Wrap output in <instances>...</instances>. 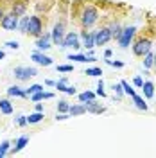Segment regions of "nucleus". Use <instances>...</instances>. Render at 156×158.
<instances>
[{
	"instance_id": "nucleus-1",
	"label": "nucleus",
	"mask_w": 156,
	"mask_h": 158,
	"mask_svg": "<svg viewBox=\"0 0 156 158\" xmlns=\"http://www.w3.org/2000/svg\"><path fill=\"white\" fill-rule=\"evenodd\" d=\"M99 20V9L95 6H86L84 9H83V15H81V25L84 27V29H90V27H93L95 23H97Z\"/></svg>"
},
{
	"instance_id": "nucleus-2",
	"label": "nucleus",
	"mask_w": 156,
	"mask_h": 158,
	"mask_svg": "<svg viewBox=\"0 0 156 158\" xmlns=\"http://www.w3.org/2000/svg\"><path fill=\"white\" fill-rule=\"evenodd\" d=\"M137 34V27L135 25H129V27H122V32H120V38L117 40L120 49H127L131 43H133V38Z\"/></svg>"
},
{
	"instance_id": "nucleus-3",
	"label": "nucleus",
	"mask_w": 156,
	"mask_h": 158,
	"mask_svg": "<svg viewBox=\"0 0 156 158\" xmlns=\"http://www.w3.org/2000/svg\"><path fill=\"white\" fill-rule=\"evenodd\" d=\"M153 47V43H151V40L149 38H138L135 43H133V54L138 56V58H144L147 52L151 50Z\"/></svg>"
},
{
	"instance_id": "nucleus-4",
	"label": "nucleus",
	"mask_w": 156,
	"mask_h": 158,
	"mask_svg": "<svg viewBox=\"0 0 156 158\" xmlns=\"http://www.w3.org/2000/svg\"><path fill=\"white\" fill-rule=\"evenodd\" d=\"M13 76L18 79V81H29L31 77L38 76V70L34 67H16L13 70Z\"/></svg>"
},
{
	"instance_id": "nucleus-5",
	"label": "nucleus",
	"mask_w": 156,
	"mask_h": 158,
	"mask_svg": "<svg viewBox=\"0 0 156 158\" xmlns=\"http://www.w3.org/2000/svg\"><path fill=\"white\" fill-rule=\"evenodd\" d=\"M83 47L81 41H79V34L77 32H67L65 38H63V43H61V49H74L79 50Z\"/></svg>"
},
{
	"instance_id": "nucleus-6",
	"label": "nucleus",
	"mask_w": 156,
	"mask_h": 158,
	"mask_svg": "<svg viewBox=\"0 0 156 158\" xmlns=\"http://www.w3.org/2000/svg\"><path fill=\"white\" fill-rule=\"evenodd\" d=\"M27 32L31 36H41L43 34V22L39 16H29V25H27Z\"/></svg>"
},
{
	"instance_id": "nucleus-7",
	"label": "nucleus",
	"mask_w": 156,
	"mask_h": 158,
	"mask_svg": "<svg viewBox=\"0 0 156 158\" xmlns=\"http://www.w3.org/2000/svg\"><path fill=\"white\" fill-rule=\"evenodd\" d=\"M18 18H20V16H16L14 13L4 15V16H2V22H0L2 29H6V31H16V29H18V22H20Z\"/></svg>"
},
{
	"instance_id": "nucleus-8",
	"label": "nucleus",
	"mask_w": 156,
	"mask_h": 158,
	"mask_svg": "<svg viewBox=\"0 0 156 158\" xmlns=\"http://www.w3.org/2000/svg\"><path fill=\"white\" fill-rule=\"evenodd\" d=\"M50 36H52V43H56V45L61 47L63 38H65V23H63V22H58V23L54 25L52 32H50Z\"/></svg>"
},
{
	"instance_id": "nucleus-9",
	"label": "nucleus",
	"mask_w": 156,
	"mask_h": 158,
	"mask_svg": "<svg viewBox=\"0 0 156 158\" xmlns=\"http://www.w3.org/2000/svg\"><path fill=\"white\" fill-rule=\"evenodd\" d=\"M111 40V31L109 27H101L95 31V45H106Z\"/></svg>"
},
{
	"instance_id": "nucleus-10",
	"label": "nucleus",
	"mask_w": 156,
	"mask_h": 158,
	"mask_svg": "<svg viewBox=\"0 0 156 158\" xmlns=\"http://www.w3.org/2000/svg\"><path fill=\"white\" fill-rule=\"evenodd\" d=\"M31 59L36 63V65H41V67H50L54 61H52V58H49V56H45L41 50H36V52H32L31 54Z\"/></svg>"
},
{
	"instance_id": "nucleus-11",
	"label": "nucleus",
	"mask_w": 156,
	"mask_h": 158,
	"mask_svg": "<svg viewBox=\"0 0 156 158\" xmlns=\"http://www.w3.org/2000/svg\"><path fill=\"white\" fill-rule=\"evenodd\" d=\"M81 40H83V47L88 50H93L95 47V31H92V32H86V31H83V34H81Z\"/></svg>"
},
{
	"instance_id": "nucleus-12",
	"label": "nucleus",
	"mask_w": 156,
	"mask_h": 158,
	"mask_svg": "<svg viewBox=\"0 0 156 158\" xmlns=\"http://www.w3.org/2000/svg\"><path fill=\"white\" fill-rule=\"evenodd\" d=\"M50 41H52V36H50V32H45V34H41V36H38V40H36V47H38V50H47L50 49L52 45H50Z\"/></svg>"
},
{
	"instance_id": "nucleus-13",
	"label": "nucleus",
	"mask_w": 156,
	"mask_h": 158,
	"mask_svg": "<svg viewBox=\"0 0 156 158\" xmlns=\"http://www.w3.org/2000/svg\"><path fill=\"white\" fill-rule=\"evenodd\" d=\"M27 144H29V135H22V137L14 142V146L9 149V153H11V155H16V153H20V151L25 148Z\"/></svg>"
},
{
	"instance_id": "nucleus-14",
	"label": "nucleus",
	"mask_w": 156,
	"mask_h": 158,
	"mask_svg": "<svg viewBox=\"0 0 156 158\" xmlns=\"http://www.w3.org/2000/svg\"><path fill=\"white\" fill-rule=\"evenodd\" d=\"M68 113H70V117H79V115H84L86 113V104L83 102V104H70V108H68Z\"/></svg>"
},
{
	"instance_id": "nucleus-15",
	"label": "nucleus",
	"mask_w": 156,
	"mask_h": 158,
	"mask_svg": "<svg viewBox=\"0 0 156 158\" xmlns=\"http://www.w3.org/2000/svg\"><path fill=\"white\" fill-rule=\"evenodd\" d=\"M142 90H144V97L146 99H153L154 97V83L153 81H144V85H142Z\"/></svg>"
},
{
	"instance_id": "nucleus-16",
	"label": "nucleus",
	"mask_w": 156,
	"mask_h": 158,
	"mask_svg": "<svg viewBox=\"0 0 156 158\" xmlns=\"http://www.w3.org/2000/svg\"><path fill=\"white\" fill-rule=\"evenodd\" d=\"M54 97V94L52 92H43V90H39L36 94H32L31 95V101H34V102H39V101H45V99H52Z\"/></svg>"
},
{
	"instance_id": "nucleus-17",
	"label": "nucleus",
	"mask_w": 156,
	"mask_h": 158,
	"mask_svg": "<svg viewBox=\"0 0 156 158\" xmlns=\"http://www.w3.org/2000/svg\"><path fill=\"white\" fill-rule=\"evenodd\" d=\"M13 111H14V108H13V104L9 102V99H0V113L11 115Z\"/></svg>"
},
{
	"instance_id": "nucleus-18",
	"label": "nucleus",
	"mask_w": 156,
	"mask_h": 158,
	"mask_svg": "<svg viewBox=\"0 0 156 158\" xmlns=\"http://www.w3.org/2000/svg\"><path fill=\"white\" fill-rule=\"evenodd\" d=\"M84 104H86V111H90V113H102V111H104V106H101V104H97V102H95V101H90V102H84Z\"/></svg>"
},
{
	"instance_id": "nucleus-19",
	"label": "nucleus",
	"mask_w": 156,
	"mask_h": 158,
	"mask_svg": "<svg viewBox=\"0 0 156 158\" xmlns=\"http://www.w3.org/2000/svg\"><path fill=\"white\" fill-rule=\"evenodd\" d=\"M131 99H133L135 106H137L140 111H147V110H149V106H147V102L144 101V97H140V95H137V94H135V95H133Z\"/></svg>"
},
{
	"instance_id": "nucleus-20",
	"label": "nucleus",
	"mask_w": 156,
	"mask_h": 158,
	"mask_svg": "<svg viewBox=\"0 0 156 158\" xmlns=\"http://www.w3.org/2000/svg\"><path fill=\"white\" fill-rule=\"evenodd\" d=\"M7 95H9V97H25V90H22L20 86L13 85V86L7 88Z\"/></svg>"
},
{
	"instance_id": "nucleus-21",
	"label": "nucleus",
	"mask_w": 156,
	"mask_h": 158,
	"mask_svg": "<svg viewBox=\"0 0 156 158\" xmlns=\"http://www.w3.org/2000/svg\"><path fill=\"white\" fill-rule=\"evenodd\" d=\"M109 31H111V40H118L120 38V32H122V25L118 22H115V23L109 25Z\"/></svg>"
},
{
	"instance_id": "nucleus-22",
	"label": "nucleus",
	"mask_w": 156,
	"mask_h": 158,
	"mask_svg": "<svg viewBox=\"0 0 156 158\" xmlns=\"http://www.w3.org/2000/svg\"><path fill=\"white\" fill-rule=\"evenodd\" d=\"M43 120V111H34L27 117V124H38Z\"/></svg>"
},
{
	"instance_id": "nucleus-23",
	"label": "nucleus",
	"mask_w": 156,
	"mask_h": 158,
	"mask_svg": "<svg viewBox=\"0 0 156 158\" xmlns=\"http://www.w3.org/2000/svg\"><path fill=\"white\" fill-rule=\"evenodd\" d=\"M90 101H95V94L93 92H83V94H79V102H90Z\"/></svg>"
},
{
	"instance_id": "nucleus-24",
	"label": "nucleus",
	"mask_w": 156,
	"mask_h": 158,
	"mask_svg": "<svg viewBox=\"0 0 156 158\" xmlns=\"http://www.w3.org/2000/svg\"><path fill=\"white\" fill-rule=\"evenodd\" d=\"M9 149H11V142L9 140H2V142H0V158H4L6 155H9Z\"/></svg>"
},
{
	"instance_id": "nucleus-25",
	"label": "nucleus",
	"mask_w": 156,
	"mask_h": 158,
	"mask_svg": "<svg viewBox=\"0 0 156 158\" xmlns=\"http://www.w3.org/2000/svg\"><path fill=\"white\" fill-rule=\"evenodd\" d=\"M13 13H14L16 16H22V15L25 13V2H14V6H13Z\"/></svg>"
},
{
	"instance_id": "nucleus-26",
	"label": "nucleus",
	"mask_w": 156,
	"mask_h": 158,
	"mask_svg": "<svg viewBox=\"0 0 156 158\" xmlns=\"http://www.w3.org/2000/svg\"><path fill=\"white\" fill-rule=\"evenodd\" d=\"M120 85H122V88H124V94H126V95L133 97V95L137 94V92H135V88H133V86H131L127 81H124V79H122V81H120Z\"/></svg>"
},
{
	"instance_id": "nucleus-27",
	"label": "nucleus",
	"mask_w": 156,
	"mask_h": 158,
	"mask_svg": "<svg viewBox=\"0 0 156 158\" xmlns=\"http://www.w3.org/2000/svg\"><path fill=\"white\" fill-rule=\"evenodd\" d=\"M84 74H86V76H92V77H101V76H102V70L99 69V67H92V69L84 70Z\"/></svg>"
},
{
	"instance_id": "nucleus-28",
	"label": "nucleus",
	"mask_w": 156,
	"mask_h": 158,
	"mask_svg": "<svg viewBox=\"0 0 156 158\" xmlns=\"http://www.w3.org/2000/svg\"><path fill=\"white\" fill-rule=\"evenodd\" d=\"M111 88H113V92H115V95H117L118 101L126 95V94H124V88H122V85H120V83H113V86H111Z\"/></svg>"
},
{
	"instance_id": "nucleus-29",
	"label": "nucleus",
	"mask_w": 156,
	"mask_h": 158,
	"mask_svg": "<svg viewBox=\"0 0 156 158\" xmlns=\"http://www.w3.org/2000/svg\"><path fill=\"white\" fill-rule=\"evenodd\" d=\"M39 90H43V85H38V83H36V85H31L29 88L25 90V97H31L32 94H36Z\"/></svg>"
},
{
	"instance_id": "nucleus-30",
	"label": "nucleus",
	"mask_w": 156,
	"mask_h": 158,
	"mask_svg": "<svg viewBox=\"0 0 156 158\" xmlns=\"http://www.w3.org/2000/svg\"><path fill=\"white\" fill-rule=\"evenodd\" d=\"M153 61H154V54L149 50L146 56H144V67H146V69H151V67H153Z\"/></svg>"
},
{
	"instance_id": "nucleus-31",
	"label": "nucleus",
	"mask_w": 156,
	"mask_h": 158,
	"mask_svg": "<svg viewBox=\"0 0 156 158\" xmlns=\"http://www.w3.org/2000/svg\"><path fill=\"white\" fill-rule=\"evenodd\" d=\"M27 25H29V16H23V18L18 22V29H20V32L27 34Z\"/></svg>"
},
{
	"instance_id": "nucleus-32",
	"label": "nucleus",
	"mask_w": 156,
	"mask_h": 158,
	"mask_svg": "<svg viewBox=\"0 0 156 158\" xmlns=\"http://www.w3.org/2000/svg\"><path fill=\"white\" fill-rule=\"evenodd\" d=\"M54 86L58 88V92H63V94H65V90H67V86H68V81H67V77H61Z\"/></svg>"
},
{
	"instance_id": "nucleus-33",
	"label": "nucleus",
	"mask_w": 156,
	"mask_h": 158,
	"mask_svg": "<svg viewBox=\"0 0 156 158\" xmlns=\"http://www.w3.org/2000/svg\"><path fill=\"white\" fill-rule=\"evenodd\" d=\"M97 95H101V97L104 99L106 97V90H104V81H102V77L99 79V83H97V92H95Z\"/></svg>"
},
{
	"instance_id": "nucleus-34",
	"label": "nucleus",
	"mask_w": 156,
	"mask_h": 158,
	"mask_svg": "<svg viewBox=\"0 0 156 158\" xmlns=\"http://www.w3.org/2000/svg\"><path fill=\"white\" fill-rule=\"evenodd\" d=\"M70 108V104L67 102V101H58V111L59 113H67Z\"/></svg>"
},
{
	"instance_id": "nucleus-35",
	"label": "nucleus",
	"mask_w": 156,
	"mask_h": 158,
	"mask_svg": "<svg viewBox=\"0 0 156 158\" xmlns=\"http://www.w3.org/2000/svg\"><path fill=\"white\" fill-rule=\"evenodd\" d=\"M14 124L20 126V128L27 126V117H25V115H18V117H14Z\"/></svg>"
},
{
	"instance_id": "nucleus-36",
	"label": "nucleus",
	"mask_w": 156,
	"mask_h": 158,
	"mask_svg": "<svg viewBox=\"0 0 156 158\" xmlns=\"http://www.w3.org/2000/svg\"><path fill=\"white\" fill-rule=\"evenodd\" d=\"M106 63L109 67H115V69H122V67H124L122 61H113V59H109V58H106Z\"/></svg>"
},
{
	"instance_id": "nucleus-37",
	"label": "nucleus",
	"mask_w": 156,
	"mask_h": 158,
	"mask_svg": "<svg viewBox=\"0 0 156 158\" xmlns=\"http://www.w3.org/2000/svg\"><path fill=\"white\" fill-rule=\"evenodd\" d=\"M6 47H7V49H13V50H18L20 49V43L16 41V40H11V41L6 43Z\"/></svg>"
},
{
	"instance_id": "nucleus-38",
	"label": "nucleus",
	"mask_w": 156,
	"mask_h": 158,
	"mask_svg": "<svg viewBox=\"0 0 156 158\" xmlns=\"http://www.w3.org/2000/svg\"><path fill=\"white\" fill-rule=\"evenodd\" d=\"M74 67L72 65H58V72H72Z\"/></svg>"
},
{
	"instance_id": "nucleus-39",
	"label": "nucleus",
	"mask_w": 156,
	"mask_h": 158,
	"mask_svg": "<svg viewBox=\"0 0 156 158\" xmlns=\"http://www.w3.org/2000/svg\"><path fill=\"white\" fill-rule=\"evenodd\" d=\"M133 85H135L137 88H142V85H144V79L140 77V76H137V77H133Z\"/></svg>"
},
{
	"instance_id": "nucleus-40",
	"label": "nucleus",
	"mask_w": 156,
	"mask_h": 158,
	"mask_svg": "<svg viewBox=\"0 0 156 158\" xmlns=\"http://www.w3.org/2000/svg\"><path fill=\"white\" fill-rule=\"evenodd\" d=\"M68 117H70L68 111H67V113H59V111H58V115H56V120H67Z\"/></svg>"
},
{
	"instance_id": "nucleus-41",
	"label": "nucleus",
	"mask_w": 156,
	"mask_h": 158,
	"mask_svg": "<svg viewBox=\"0 0 156 158\" xmlns=\"http://www.w3.org/2000/svg\"><path fill=\"white\" fill-rule=\"evenodd\" d=\"M65 94H67V95H76V94H77V90L74 88V86H67Z\"/></svg>"
},
{
	"instance_id": "nucleus-42",
	"label": "nucleus",
	"mask_w": 156,
	"mask_h": 158,
	"mask_svg": "<svg viewBox=\"0 0 156 158\" xmlns=\"http://www.w3.org/2000/svg\"><path fill=\"white\" fill-rule=\"evenodd\" d=\"M111 56H113L111 49H106V50H104V58H111Z\"/></svg>"
},
{
	"instance_id": "nucleus-43",
	"label": "nucleus",
	"mask_w": 156,
	"mask_h": 158,
	"mask_svg": "<svg viewBox=\"0 0 156 158\" xmlns=\"http://www.w3.org/2000/svg\"><path fill=\"white\" fill-rule=\"evenodd\" d=\"M45 85H47V86H54V85H56V81H52V79H47V81H45Z\"/></svg>"
},
{
	"instance_id": "nucleus-44",
	"label": "nucleus",
	"mask_w": 156,
	"mask_h": 158,
	"mask_svg": "<svg viewBox=\"0 0 156 158\" xmlns=\"http://www.w3.org/2000/svg\"><path fill=\"white\" fill-rule=\"evenodd\" d=\"M36 111H43V104H41V102L36 104Z\"/></svg>"
},
{
	"instance_id": "nucleus-45",
	"label": "nucleus",
	"mask_w": 156,
	"mask_h": 158,
	"mask_svg": "<svg viewBox=\"0 0 156 158\" xmlns=\"http://www.w3.org/2000/svg\"><path fill=\"white\" fill-rule=\"evenodd\" d=\"M4 58H6V52H4V50L0 49V61H2V59H4Z\"/></svg>"
},
{
	"instance_id": "nucleus-46",
	"label": "nucleus",
	"mask_w": 156,
	"mask_h": 158,
	"mask_svg": "<svg viewBox=\"0 0 156 158\" xmlns=\"http://www.w3.org/2000/svg\"><path fill=\"white\" fill-rule=\"evenodd\" d=\"M2 16H4V11H2V7H0V22H2Z\"/></svg>"
},
{
	"instance_id": "nucleus-47",
	"label": "nucleus",
	"mask_w": 156,
	"mask_h": 158,
	"mask_svg": "<svg viewBox=\"0 0 156 158\" xmlns=\"http://www.w3.org/2000/svg\"><path fill=\"white\" fill-rule=\"evenodd\" d=\"M153 67L156 69V52H154V61H153Z\"/></svg>"
},
{
	"instance_id": "nucleus-48",
	"label": "nucleus",
	"mask_w": 156,
	"mask_h": 158,
	"mask_svg": "<svg viewBox=\"0 0 156 158\" xmlns=\"http://www.w3.org/2000/svg\"><path fill=\"white\" fill-rule=\"evenodd\" d=\"M154 95H156V94H154Z\"/></svg>"
}]
</instances>
